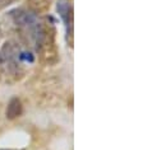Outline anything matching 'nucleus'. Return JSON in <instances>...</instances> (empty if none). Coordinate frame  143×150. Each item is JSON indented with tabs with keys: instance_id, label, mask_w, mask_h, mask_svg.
I'll use <instances>...</instances> for the list:
<instances>
[{
	"instance_id": "obj_1",
	"label": "nucleus",
	"mask_w": 143,
	"mask_h": 150,
	"mask_svg": "<svg viewBox=\"0 0 143 150\" xmlns=\"http://www.w3.org/2000/svg\"><path fill=\"white\" fill-rule=\"evenodd\" d=\"M17 23L29 35L36 48H39L44 38V28L37 17L31 12H19L17 16Z\"/></svg>"
},
{
	"instance_id": "obj_2",
	"label": "nucleus",
	"mask_w": 143,
	"mask_h": 150,
	"mask_svg": "<svg viewBox=\"0 0 143 150\" xmlns=\"http://www.w3.org/2000/svg\"><path fill=\"white\" fill-rule=\"evenodd\" d=\"M56 9H58V13L60 18H61V21L65 23L66 31L69 33V29H72V6L65 0H60L58 3Z\"/></svg>"
},
{
	"instance_id": "obj_3",
	"label": "nucleus",
	"mask_w": 143,
	"mask_h": 150,
	"mask_svg": "<svg viewBox=\"0 0 143 150\" xmlns=\"http://www.w3.org/2000/svg\"><path fill=\"white\" fill-rule=\"evenodd\" d=\"M22 113V104L21 100L17 98H13L8 104V108H6V117L9 120L17 118L18 116Z\"/></svg>"
},
{
	"instance_id": "obj_4",
	"label": "nucleus",
	"mask_w": 143,
	"mask_h": 150,
	"mask_svg": "<svg viewBox=\"0 0 143 150\" xmlns=\"http://www.w3.org/2000/svg\"><path fill=\"white\" fill-rule=\"evenodd\" d=\"M19 59L23 60V61H29V62H33V56L31 54H27V52H22L19 55Z\"/></svg>"
},
{
	"instance_id": "obj_5",
	"label": "nucleus",
	"mask_w": 143,
	"mask_h": 150,
	"mask_svg": "<svg viewBox=\"0 0 143 150\" xmlns=\"http://www.w3.org/2000/svg\"><path fill=\"white\" fill-rule=\"evenodd\" d=\"M14 0H0V9L5 8V6H8L9 4H12Z\"/></svg>"
}]
</instances>
